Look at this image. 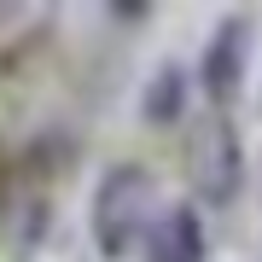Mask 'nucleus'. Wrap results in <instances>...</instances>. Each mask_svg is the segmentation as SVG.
Wrapping results in <instances>:
<instances>
[{
  "instance_id": "f257e3e1",
  "label": "nucleus",
  "mask_w": 262,
  "mask_h": 262,
  "mask_svg": "<svg viewBox=\"0 0 262 262\" xmlns=\"http://www.w3.org/2000/svg\"><path fill=\"white\" fill-rule=\"evenodd\" d=\"M151 215H158V181L140 163H111L94 187V245L105 256L140 251Z\"/></svg>"
},
{
  "instance_id": "f03ea898",
  "label": "nucleus",
  "mask_w": 262,
  "mask_h": 262,
  "mask_svg": "<svg viewBox=\"0 0 262 262\" xmlns=\"http://www.w3.org/2000/svg\"><path fill=\"white\" fill-rule=\"evenodd\" d=\"M187 181L204 204H233L245 187V146L227 111H210L187 134Z\"/></svg>"
},
{
  "instance_id": "7ed1b4c3",
  "label": "nucleus",
  "mask_w": 262,
  "mask_h": 262,
  "mask_svg": "<svg viewBox=\"0 0 262 262\" xmlns=\"http://www.w3.org/2000/svg\"><path fill=\"white\" fill-rule=\"evenodd\" d=\"M245 64H251V18H222L204 41V58H198V76H204V94L222 111L227 99H239L245 88Z\"/></svg>"
},
{
  "instance_id": "20e7f679",
  "label": "nucleus",
  "mask_w": 262,
  "mask_h": 262,
  "mask_svg": "<svg viewBox=\"0 0 262 262\" xmlns=\"http://www.w3.org/2000/svg\"><path fill=\"white\" fill-rule=\"evenodd\" d=\"M204 222H198L192 204H169L151 215L146 239H140V256L146 262H204Z\"/></svg>"
},
{
  "instance_id": "39448f33",
  "label": "nucleus",
  "mask_w": 262,
  "mask_h": 262,
  "mask_svg": "<svg viewBox=\"0 0 262 262\" xmlns=\"http://www.w3.org/2000/svg\"><path fill=\"white\" fill-rule=\"evenodd\" d=\"M181 111H187V70H181L175 58H163V64L151 70L146 94H140V117L163 128V122H175Z\"/></svg>"
}]
</instances>
